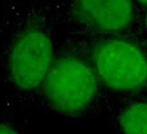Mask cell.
I'll use <instances>...</instances> for the list:
<instances>
[{
  "mask_svg": "<svg viewBox=\"0 0 147 134\" xmlns=\"http://www.w3.org/2000/svg\"><path fill=\"white\" fill-rule=\"evenodd\" d=\"M52 0H23L0 22V80L17 104H36L59 40Z\"/></svg>",
  "mask_w": 147,
  "mask_h": 134,
  "instance_id": "1",
  "label": "cell"
},
{
  "mask_svg": "<svg viewBox=\"0 0 147 134\" xmlns=\"http://www.w3.org/2000/svg\"><path fill=\"white\" fill-rule=\"evenodd\" d=\"M36 104L69 123H83L105 114L106 96L96 71L65 36L59 40Z\"/></svg>",
  "mask_w": 147,
  "mask_h": 134,
  "instance_id": "2",
  "label": "cell"
},
{
  "mask_svg": "<svg viewBox=\"0 0 147 134\" xmlns=\"http://www.w3.org/2000/svg\"><path fill=\"white\" fill-rule=\"evenodd\" d=\"M84 54L98 76L106 102L145 92L147 46L134 32L106 38H80L63 34Z\"/></svg>",
  "mask_w": 147,
  "mask_h": 134,
  "instance_id": "3",
  "label": "cell"
},
{
  "mask_svg": "<svg viewBox=\"0 0 147 134\" xmlns=\"http://www.w3.org/2000/svg\"><path fill=\"white\" fill-rule=\"evenodd\" d=\"M54 7L65 34L80 38L133 32L141 9L134 0H58Z\"/></svg>",
  "mask_w": 147,
  "mask_h": 134,
  "instance_id": "4",
  "label": "cell"
},
{
  "mask_svg": "<svg viewBox=\"0 0 147 134\" xmlns=\"http://www.w3.org/2000/svg\"><path fill=\"white\" fill-rule=\"evenodd\" d=\"M115 134H147V96L137 94L106 102Z\"/></svg>",
  "mask_w": 147,
  "mask_h": 134,
  "instance_id": "5",
  "label": "cell"
},
{
  "mask_svg": "<svg viewBox=\"0 0 147 134\" xmlns=\"http://www.w3.org/2000/svg\"><path fill=\"white\" fill-rule=\"evenodd\" d=\"M133 32L147 46V8H141Z\"/></svg>",
  "mask_w": 147,
  "mask_h": 134,
  "instance_id": "6",
  "label": "cell"
},
{
  "mask_svg": "<svg viewBox=\"0 0 147 134\" xmlns=\"http://www.w3.org/2000/svg\"><path fill=\"white\" fill-rule=\"evenodd\" d=\"M0 134H25L22 128L9 115L0 116Z\"/></svg>",
  "mask_w": 147,
  "mask_h": 134,
  "instance_id": "7",
  "label": "cell"
},
{
  "mask_svg": "<svg viewBox=\"0 0 147 134\" xmlns=\"http://www.w3.org/2000/svg\"><path fill=\"white\" fill-rule=\"evenodd\" d=\"M140 8H147V0H134Z\"/></svg>",
  "mask_w": 147,
  "mask_h": 134,
  "instance_id": "8",
  "label": "cell"
},
{
  "mask_svg": "<svg viewBox=\"0 0 147 134\" xmlns=\"http://www.w3.org/2000/svg\"><path fill=\"white\" fill-rule=\"evenodd\" d=\"M143 94H146V96H147V83H146V88H145V92H143Z\"/></svg>",
  "mask_w": 147,
  "mask_h": 134,
  "instance_id": "9",
  "label": "cell"
}]
</instances>
